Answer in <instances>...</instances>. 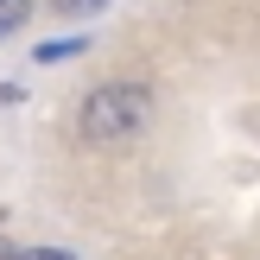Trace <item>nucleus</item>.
Masks as SVG:
<instances>
[{
  "label": "nucleus",
  "instance_id": "5",
  "mask_svg": "<svg viewBox=\"0 0 260 260\" xmlns=\"http://www.w3.org/2000/svg\"><path fill=\"white\" fill-rule=\"evenodd\" d=\"M57 13H95V7H108V0H51Z\"/></svg>",
  "mask_w": 260,
  "mask_h": 260
},
{
  "label": "nucleus",
  "instance_id": "2",
  "mask_svg": "<svg viewBox=\"0 0 260 260\" xmlns=\"http://www.w3.org/2000/svg\"><path fill=\"white\" fill-rule=\"evenodd\" d=\"M25 13H32V0H0V38H7V32H19V25H25Z\"/></svg>",
  "mask_w": 260,
  "mask_h": 260
},
{
  "label": "nucleus",
  "instance_id": "1",
  "mask_svg": "<svg viewBox=\"0 0 260 260\" xmlns=\"http://www.w3.org/2000/svg\"><path fill=\"white\" fill-rule=\"evenodd\" d=\"M146 114H152V95L140 83H108V89H95L83 102V140H95V146L127 140V134L146 127Z\"/></svg>",
  "mask_w": 260,
  "mask_h": 260
},
{
  "label": "nucleus",
  "instance_id": "4",
  "mask_svg": "<svg viewBox=\"0 0 260 260\" xmlns=\"http://www.w3.org/2000/svg\"><path fill=\"white\" fill-rule=\"evenodd\" d=\"M0 260H76L63 248H0Z\"/></svg>",
  "mask_w": 260,
  "mask_h": 260
},
{
  "label": "nucleus",
  "instance_id": "3",
  "mask_svg": "<svg viewBox=\"0 0 260 260\" xmlns=\"http://www.w3.org/2000/svg\"><path fill=\"white\" fill-rule=\"evenodd\" d=\"M83 51V38H51V45H38V63H57V57H76Z\"/></svg>",
  "mask_w": 260,
  "mask_h": 260
}]
</instances>
